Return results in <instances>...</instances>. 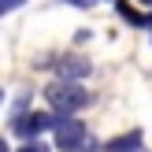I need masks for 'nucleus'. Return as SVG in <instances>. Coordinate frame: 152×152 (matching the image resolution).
I'll return each instance as SVG.
<instances>
[{"label": "nucleus", "mask_w": 152, "mask_h": 152, "mask_svg": "<svg viewBox=\"0 0 152 152\" xmlns=\"http://www.w3.org/2000/svg\"><path fill=\"white\" fill-rule=\"evenodd\" d=\"M52 137H56V148L59 152H100L96 137L89 134V126L82 123V119H74V115H56Z\"/></svg>", "instance_id": "nucleus-1"}, {"label": "nucleus", "mask_w": 152, "mask_h": 152, "mask_svg": "<svg viewBox=\"0 0 152 152\" xmlns=\"http://www.w3.org/2000/svg\"><path fill=\"white\" fill-rule=\"evenodd\" d=\"M45 100L56 115H78L82 108H89V89H82V82H52L45 89Z\"/></svg>", "instance_id": "nucleus-2"}, {"label": "nucleus", "mask_w": 152, "mask_h": 152, "mask_svg": "<svg viewBox=\"0 0 152 152\" xmlns=\"http://www.w3.org/2000/svg\"><path fill=\"white\" fill-rule=\"evenodd\" d=\"M48 130H56V111H22V115H11V134L22 137V141H37Z\"/></svg>", "instance_id": "nucleus-3"}, {"label": "nucleus", "mask_w": 152, "mask_h": 152, "mask_svg": "<svg viewBox=\"0 0 152 152\" xmlns=\"http://www.w3.org/2000/svg\"><path fill=\"white\" fill-rule=\"evenodd\" d=\"M45 63L56 67L59 82H82V78H89V71H93V63H89L86 56H74V52H67V56H59V59H45Z\"/></svg>", "instance_id": "nucleus-4"}, {"label": "nucleus", "mask_w": 152, "mask_h": 152, "mask_svg": "<svg viewBox=\"0 0 152 152\" xmlns=\"http://www.w3.org/2000/svg\"><path fill=\"white\" fill-rule=\"evenodd\" d=\"M100 152H145V137H141V130H130V134H119V137L104 141Z\"/></svg>", "instance_id": "nucleus-5"}, {"label": "nucleus", "mask_w": 152, "mask_h": 152, "mask_svg": "<svg viewBox=\"0 0 152 152\" xmlns=\"http://www.w3.org/2000/svg\"><path fill=\"white\" fill-rule=\"evenodd\" d=\"M115 11L123 15V19L130 22V26H152V15H145V11H134V7L126 4V0H115Z\"/></svg>", "instance_id": "nucleus-6"}, {"label": "nucleus", "mask_w": 152, "mask_h": 152, "mask_svg": "<svg viewBox=\"0 0 152 152\" xmlns=\"http://www.w3.org/2000/svg\"><path fill=\"white\" fill-rule=\"evenodd\" d=\"M15 152H48V145L37 137V141H26V145H22V148H15Z\"/></svg>", "instance_id": "nucleus-7"}, {"label": "nucleus", "mask_w": 152, "mask_h": 152, "mask_svg": "<svg viewBox=\"0 0 152 152\" xmlns=\"http://www.w3.org/2000/svg\"><path fill=\"white\" fill-rule=\"evenodd\" d=\"M26 0H0V15H7V11H15V7H22Z\"/></svg>", "instance_id": "nucleus-8"}, {"label": "nucleus", "mask_w": 152, "mask_h": 152, "mask_svg": "<svg viewBox=\"0 0 152 152\" xmlns=\"http://www.w3.org/2000/svg\"><path fill=\"white\" fill-rule=\"evenodd\" d=\"M59 4H71V7H93V4H100V0H59Z\"/></svg>", "instance_id": "nucleus-9"}, {"label": "nucleus", "mask_w": 152, "mask_h": 152, "mask_svg": "<svg viewBox=\"0 0 152 152\" xmlns=\"http://www.w3.org/2000/svg\"><path fill=\"white\" fill-rule=\"evenodd\" d=\"M137 4H141V7H152V0H137Z\"/></svg>", "instance_id": "nucleus-10"}, {"label": "nucleus", "mask_w": 152, "mask_h": 152, "mask_svg": "<svg viewBox=\"0 0 152 152\" xmlns=\"http://www.w3.org/2000/svg\"><path fill=\"white\" fill-rule=\"evenodd\" d=\"M0 152H7V145H4V137H0Z\"/></svg>", "instance_id": "nucleus-11"}, {"label": "nucleus", "mask_w": 152, "mask_h": 152, "mask_svg": "<svg viewBox=\"0 0 152 152\" xmlns=\"http://www.w3.org/2000/svg\"><path fill=\"white\" fill-rule=\"evenodd\" d=\"M0 104H4V89H0Z\"/></svg>", "instance_id": "nucleus-12"}, {"label": "nucleus", "mask_w": 152, "mask_h": 152, "mask_svg": "<svg viewBox=\"0 0 152 152\" xmlns=\"http://www.w3.org/2000/svg\"><path fill=\"white\" fill-rule=\"evenodd\" d=\"M148 30H152V26H148Z\"/></svg>", "instance_id": "nucleus-13"}]
</instances>
